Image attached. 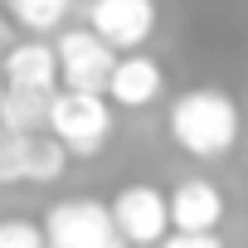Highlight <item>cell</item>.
<instances>
[{"label":"cell","mask_w":248,"mask_h":248,"mask_svg":"<svg viewBox=\"0 0 248 248\" xmlns=\"http://www.w3.org/2000/svg\"><path fill=\"white\" fill-rule=\"evenodd\" d=\"M156 248H224L214 229H170Z\"/></svg>","instance_id":"cell-15"},{"label":"cell","mask_w":248,"mask_h":248,"mask_svg":"<svg viewBox=\"0 0 248 248\" xmlns=\"http://www.w3.org/2000/svg\"><path fill=\"white\" fill-rule=\"evenodd\" d=\"M166 127H170V137L185 156L219 161V156L233 151V141L243 132V117H238V102L224 88H190L170 102Z\"/></svg>","instance_id":"cell-1"},{"label":"cell","mask_w":248,"mask_h":248,"mask_svg":"<svg viewBox=\"0 0 248 248\" xmlns=\"http://www.w3.org/2000/svg\"><path fill=\"white\" fill-rule=\"evenodd\" d=\"M161 88H166L161 63H156L151 54H141V49H127V54H117V63H112L102 93H107L117 107H151V102L161 97Z\"/></svg>","instance_id":"cell-7"},{"label":"cell","mask_w":248,"mask_h":248,"mask_svg":"<svg viewBox=\"0 0 248 248\" xmlns=\"http://www.w3.org/2000/svg\"><path fill=\"white\" fill-rule=\"evenodd\" d=\"M44 127L68 146V156H97L112 141V107L107 93L88 88H54L49 97V122Z\"/></svg>","instance_id":"cell-2"},{"label":"cell","mask_w":248,"mask_h":248,"mask_svg":"<svg viewBox=\"0 0 248 248\" xmlns=\"http://www.w3.org/2000/svg\"><path fill=\"white\" fill-rule=\"evenodd\" d=\"M54 54H59V88H88V93H102L117 63V49L97 30H63Z\"/></svg>","instance_id":"cell-4"},{"label":"cell","mask_w":248,"mask_h":248,"mask_svg":"<svg viewBox=\"0 0 248 248\" xmlns=\"http://www.w3.org/2000/svg\"><path fill=\"white\" fill-rule=\"evenodd\" d=\"M44 243L49 248H127V238H122L117 224H112V209L102 200H88V195L49 204Z\"/></svg>","instance_id":"cell-3"},{"label":"cell","mask_w":248,"mask_h":248,"mask_svg":"<svg viewBox=\"0 0 248 248\" xmlns=\"http://www.w3.org/2000/svg\"><path fill=\"white\" fill-rule=\"evenodd\" d=\"M88 30H97L117 54L141 49L156 30V0H93L88 5Z\"/></svg>","instance_id":"cell-6"},{"label":"cell","mask_w":248,"mask_h":248,"mask_svg":"<svg viewBox=\"0 0 248 248\" xmlns=\"http://www.w3.org/2000/svg\"><path fill=\"white\" fill-rule=\"evenodd\" d=\"M30 137L34 132L0 127V185H25V175H30Z\"/></svg>","instance_id":"cell-13"},{"label":"cell","mask_w":248,"mask_h":248,"mask_svg":"<svg viewBox=\"0 0 248 248\" xmlns=\"http://www.w3.org/2000/svg\"><path fill=\"white\" fill-rule=\"evenodd\" d=\"M0 248H49L44 243V224H34L25 214L0 219Z\"/></svg>","instance_id":"cell-14"},{"label":"cell","mask_w":248,"mask_h":248,"mask_svg":"<svg viewBox=\"0 0 248 248\" xmlns=\"http://www.w3.org/2000/svg\"><path fill=\"white\" fill-rule=\"evenodd\" d=\"M63 170H68V146L49 127L34 132L30 137V175H25V185H54V180H63Z\"/></svg>","instance_id":"cell-11"},{"label":"cell","mask_w":248,"mask_h":248,"mask_svg":"<svg viewBox=\"0 0 248 248\" xmlns=\"http://www.w3.org/2000/svg\"><path fill=\"white\" fill-rule=\"evenodd\" d=\"M170 229H219L224 219V190L214 180H180L170 195Z\"/></svg>","instance_id":"cell-9"},{"label":"cell","mask_w":248,"mask_h":248,"mask_svg":"<svg viewBox=\"0 0 248 248\" xmlns=\"http://www.w3.org/2000/svg\"><path fill=\"white\" fill-rule=\"evenodd\" d=\"M0 59H5V49H0ZM0 83H5V68H0Z\"/></svg>","instance_id":"cell-16"},{"label":"cell","mask_w":248,"mask_h":248,"mask_svg":"<svg viewBox=\"0 0 248 248\" xmlns=\"http://www.w3.org/2000/svg\"><path fill=\"white\" fill-rule=\"evenodd\" d=\"M0 68H5V83L10 88H34V93H54L59 88V54L44 39L10 44L5 59H0Z\"/></svg>","instance_id":"cell-8"},{"label":"cell","mask_w":248,"mask_h":248,"mask_svg":"<svg viewBox=\"0 0 248 248\" xmlns=\"http://www.w3.org/2000/svg\"><path fill=\"white\" fill-rule=\"evenodd\" d=\"M0 5H5V15H10L20 30H30V34H49V30H59V25L68 20L73 0H0Z\"/></svg>","instance_id":"cell-12"},{"label":"cell","mask_w":248,"mask_h":248,"mask_svg":"<svg viewBox=\"0 0 248 248\" xmlns=\"http://www.w3.org/2000/svg\"><path fill=\"white\" fill-rule=\"evenodd\" d=\"M49 97L54 93H34V88H0V127L10 132H44L49 122Z\"/></svg>","instance_id":"cell-10"},{"label":"cell","mask_w":248,"mask_h":248,"mask_svg":"<svg viewBox=\"0 0 248 248\" xmlns=\"http://www.w3.org/2000/svg\"><path fill=\"white\" fill-rule=\"evenodd\" d=\"M107 209H112L117 233L127 243H137V248H151L170 233V200L156 185H122Z\"/></svg>","instance_id":"cell-5"}]
</instances>
